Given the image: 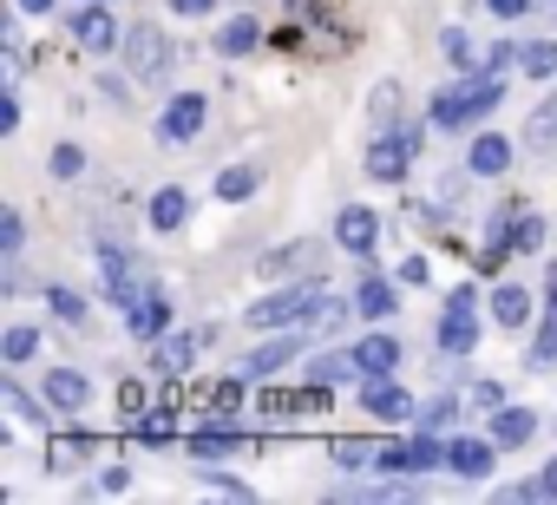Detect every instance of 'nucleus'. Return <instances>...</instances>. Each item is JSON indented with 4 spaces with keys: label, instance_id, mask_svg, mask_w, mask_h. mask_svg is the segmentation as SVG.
Masks as SVG:
<instances>
[{
    "label": "nucleus",
    "instance_id": "4468645a",
    "mask_svg": "<svg viewBox=\"0 0 557 505\" xmlns=\"http://www.w3.org/2000/svg\"><path fill=\"white\" fill-rule=\"evenodd\" d=\"M524 151H537V158H550V151H557V93H550V99H537V112L524 119Z\"/></svg>",
    "mask_w": 557,
    "mask_h": 505
},
{
    "label": "nucleus",
    "instance_id": "c85d7f7f",
    "mask_svg": "<svg viewBox=\"0 0 557 505\" xmlns=\"http://www.w3.org/2000/svg\"><path fill=\"white\" fill-rule=\"evenodd\" d=\"M518 66H524V79H550V73H557V40H531V47H518Z\"/></svg>",
    "mask_w": 557,
    "mask_h": 505
},
{
    "label": "nucleus",
    "instance_id": "72a5a7b5",
    "mask_svg": "<svg viewBox=\"0 0 557 505\" xmlns=\"http://www.w3.org/2000/svg\"><path fill=\"white\" fill-rule=\"evenodd\" d=\"M407 453H413V472H426V466H446V446H440V440H433L426 427H420V433L407 440Z\"/></svg>",
    "mask_w": 557,
    "mask_h": 505
},
{
    "label": "nucleus",
    "instance_id": "2eb2a0df",
    "mask_svg": "<svg viewBox=\"0 0 557 505\" xmlns=\"http://www.w3.org/2000/svg\"><path fill=\"white\" fill-rule=\"evenodd\" d=\"M511 164V145L498 138V132H479L472 138V151H466V171H479V177H498Z\"/></svg>",
    "mask_w": 557,
    "mask_h": 505
},
{
    "label": "nucleus",
    "instance_id": "473e14b6",
    "mask_svg": "<svg viewBox=\"0 0 557 505\" xmlns=\"http://www.w3.org/2000/svg\"><path fill=\"white\" fill-rule=\"evenodd\" d=\"M374 459H381V446H374V440H335V466H348V472H355V466H374Z\"/></svg>",
    "mask_w": 557,
    "mask_h": 505
},
{
    "label": "nucleus",
    "instance_id": "423d86ee",
    "mask_svg": "<svg viewBox=\"0 0 557 505\" xmlns=\"http://www.w3.org/2000/svg\"><path fill=\"white\" fill-rule=\"evenodd\" d=\"M73 34H79V47H86V53H99V60L125 47V34H119V21L106 14V0H86V14H73Z\"/></svg>",
    "mask_w": 557,
    "mask_h": 505
},
{
    "label": "nucleus",
    "instance_id": "7ed1b4c3",
    "mask_svg": "<svg viewBox=\"0 0 557 505\" xmlns=\"http://www.w3.org/2000/svg\"><path fill=\"white\" fill-rule=\"evenodd\" d=\"M99 276H106V296L119 303V309H132L145 290H151V276H145V263L132 257V249L125 243H106L99 249Z\"/></svg>",
    "mask_w": 557,
    "mask_h": 505
},
{
    "label": "nucleus",
    "instance_id": "3c124183",
    "mask_svg": "<svg viewBox=\"0 0 557 505\" xmlns=\"http://www.w3.org/2000/svg\"><path fill=\"white\" fill-rule=\"evenodd\" d=\"M537 485H544V498H557V459H550V466L537 472Z\"/></svg>",
    "mask_w": 557,
    "mask_h": 505
},
{
    "label": "nucleus",
    "instance_id": "c9c22d12",
    "mask_svg": "<svg viewBox=\"0 0 557 505\" xmlns=\"http://www.w3.org/2000/svg\"><path fill=\"white\" fill-rule=\"evenodd\" d=\"M440 47H446V60H453L459 73H472V66H479V53H472V40H466V27H446V40H440Z\"/></svg>",
    "mask_w": 557,
    "mask_h": 505
},
{
    "label": "nucleus",
    "instance_id": "6e6552de",
    "mask_svg": "<svg viewBox=\"0 0 557 505\" xmlns=\"http://www.w3.org/2000/svg\"><path fill=\"white\" fill-rule=\"evenodd\" d=\"M335 236H342V249H355V257H368V249L381 243V217H374L368 204H348V210L335 217Z\"/></svg>",
    "mask_w": 557,
    "mask_h": 505
},
{
    "label": "nucleus",
    "instance_id": "79ce46f5",
    "mask_svg": "<svg viewBox=\"0 0 557 505\" xmlns=\"http://www.w3.org/2000/svg\"><path fill=\"white\" fill-rule=\"evenodd\" d=\"M86 171V151L79 145H53V177H79Z\"/></svg>",
    "mask_w": 557,
    "mask_h": 505
},
{
    "label": "nucleus",
    "instance_id": "603ef678",
    "mask_svg": "<svg viewBox=\"0 0 557 505\" xmlns=\"http://www.w3.org/2000/svg\"><path fill=\"white\" fill-rule=\"evenodd\" d=\"M21 14H53V0H14Z\"/></svg>",
    "mask_w": 557,
    "mask_h": 505
},
{
    "label": "nucleus",
    "instance_id": "6ab92c4d",
    "mask_svg": "<svg viewBox=\"0 0 557 505\" xmlns=\"http://www.w3.org/2000/svg\"><path fill=\"white\" fill-rule=\"evenodd\" d=\"M322 263V243H289V249H275V257H262V276H302Z\"/></svg>",
    "mask_w": 557,
    "mask_h": 505
},
{
    "label": "nucleus",
    "instance_id": "49530a36",
    "mask_svg": "<svg viewBox=\"0 0 557 505\" xmlns=\"http://www.w3.org/2000/svg\"><path fill=\"white\" fill-rule=\"evenodd\" d=\"M485 8H492V14H498V21H518V14H524V8H531V0H485Z\"/></svg>",
    "mask_w": 557,
    "mask_h": 505
},
{
    "label": "nucleus",
    "instance_id": "5701e85b",
    "mask_svg": "<svg viewBox=\"0 0 557 505\" xmlns=\"http://www.w3.org/2000/svg\"><path fill=\"white\" fill-rule=\"evenodd\" d=\"M145 217H151V230H177V223L190 217V197H184L177 184H164V190L151 197V210H145Z\"/></svg>",
    "mask_w": 557,
    "mask_h": 505
},
{
    "label": "nucleus",
    "instance_id": "393cba45",
    "mask_svg": "<svg viewBox=\"0 0 557 505\" xmlns=\"http://www.w3.org/2000/svg\"><path fill=\"white\" fill-rule=\"evenodd\" d=\"M256 47H262V27H256L249 14H243V21H230V27L216 34V53H230V60H243V53H256Z\"/></svg>",
    "mask_w": 557,
    "mask_h": 505
},
{
    "label": "nucleus",
    "instance_id": "0eeeda50",
    "mask_svg": "<svg viewBox=\"0 0 557 505\" xmlns=\"http://www.w3.org/2000/svg\"><path fill=\"white\" fill-rule=\"evenodd\" d=\"M203 119H210V99H203V93H177V99L164 106V119H158V138L184 145V138H197V132H203Z\"/></svg>",
    "mask_w": 557,
    "mask_h": 505
},
{
    "label": "nucleus",
    "instance_id": "864d4df0",
    "mask_svg": "<svg viewBox=\"0 0 557 505\" xmlns=\"http://www.w3.org/2000/svg\"><path fill=\"white\" fill-rule=\"evenodd\" d=\"M177 14H210V0H171Z\"/></svg>",
    "mask_w": 557,
    "mask_h": 505
},
{
    "label": "nucleus",
    "instance_id": "ddd939ff",
    "mask_svg": "<svg viewBox=\"0 0 557 505\" xmlns=\"http://www.w3.org/2000/svg\"><path fill=\"white\" fill-rule=\"evenodd\" d=\"M492 453H498L492 433H485V440H453V446H446V466H453L459 479H485V472H492Z\"/></svg>",
    "mask_w": 557,
    "mask_h": 505
},
{
    "label": "nucleus",
    "instance_id": "ea45409f",
    "mask_svg": "<svg viewBox=\"0 0 557 505\" xmlns=\"http://www.w3.org/2000/svg\"><path fill=\"white\" fill-rule=\"evenodd\" d=\"M197 485H210V492H223V498H249V485H243V479H230V472H210V459L197 466Z\"/></svg>",
    "mask_w": 557,
    "mask_h": 505
},
{
    "label": "nucleus",
    "instance_id": "9b49d317",
    "mask_svg": "<svg viewBox=\"0 0 557 505\" xmlns=\"http://www.w3.org/2000/svg\"><path fill=\"white\" fill-rule=\"evenodd\" d=\"M216 342V329H197V335H158V368L164 374H184L190 361H197V348H210Z\"/></svg>",
    "mask_w": 557,
    "mask_h": 505
},
{
    "label": "nucleus",
    "instance_id": "f03ea898",
    "mask_svg": "<svg viewBox=\"0 0 557 505\" xmlns=\"http://www.w3.org/2000/svg\"><path fill=\"white\" fill-rule=\"evenodd\" d=\"M329 290L322 283H296V290H275L249 309V329H289V322H309V309L322 303Z\"/></svg>",
    "mask_w": 557,
    "mask_h": 505
},
{
    "label": "nucleus",
    "instance_id": "5fc2aeb1",
    "mask_svg": "<svg viewBox=\"0 0 557 505\" xmlns=\"http://www.w3.org/2000/svg\"><path fill=\"white\" fill-rule=\"evenodd\" d=\"M309 8H315V0H289V14H309Z\"/></svg>",
    "mask_w": 557,
    "mask_h": 505
},
{
    "label": "nucleus",
    "instance_id": "f3484780",
    "mask_svg": "<svg viewBox=\"0 0 557 505\" xmlns=\"http://www.w3.org/2000/svg\"><path fill=\"white\" fill-rule=\"evenodd\" d=\"M361 407H368L374 420H407V414H413V401H407L400 387H387V381H361Z\"/></svg>",
    "mask_w": 557,
    "mask_h": 505
},
{
    "label": "nucleus",
    "instance_id": "58836bf2",
    "mask_svg": "<svg viewBox=\"0 0 557 505\" xmlns=\"http://www.w3.org/2000/svg\"><path fill=\"white\" fill-rule=\"evenodd\" d=\"M79 459H86V440H53V446H47V466H53V472H73Z\"/></svg>",
    "mask_w": 557,
    "mask_h": 505
},
{
    "label": "nucleus",
    "instance_id": "cd10ccee",
    "mask_svg": "<svg viewBox=\"0 0 557 505\" xmlns=\"http://www.w3.org/2000/svg\"><path fill=\"white\" fill-rule=\"evenodd\" d=\"M47 309H53V316H60L66 329H86V296H79V290L53 283V290H47Z\"/></svg>",
    "mask_w": 557,
    "mask_h": 505
},
{
    "label": "nucleus",
    "instance_id": "412c9836",
    "mask_svg": "<svg viewBox=\"0 0 557 505\" xmlns=\"http://www.w3.org/2000/svg\"><path fill=\"white\" fill-rule=\"evenodd\" d=\"M355 316H368V322H387V316H394V283H381V276H361V290H355Z\"/></svg>",
    "mask_w": 557,
    "mask_h": 505
},
{
    "label": "nucleus",
    "instance_id": "b1692460",
    "mask_svg": "<svg viewBox=\"0 0 557 505\" xmlns=\"http://www.w3.org/2000/svg\"><path fill=\"white\" fill-rule=\"evenodd\" d=\"M492 316H498V329H524V322H531V290L505 283V290L492 296Z\"/></svg>",
    "mask_w": 557,
    "mask_h": 505
},
{
    "label": "nucleus",
    "instance_id": "f257e3e1",
    "mask_svg": "<svg viewBox=\"0 0 557 505\" xmlns=\"http://www.w3.org/2000/svg\"><path fill=\"white\" fill-rule=\"evenodd\" d=\"M119 53H125V66H132L145 86H158V79H171V73H177V40H164L151 21H145V27H132Z\"/></svg>",
    "mask_w": 557,
    "mask_h": 505
},
{
    "label": "nucleus",
    "instance_id": "20e7f679",
    "mask_svg": "<svg viewBox=\"0 0 557 505\" xmlns=\"http://www.w3.org/2000/svg\"><path fill=\"white\" fill-rule=\"evenodd\" d=\"M472 309H479L472 283L446 296V316H440V355H453V361H459V355H472V348H479V316H472Z\"/></svg>",
    "mask_w": 557,
    "mask_h": 505
},
{
    "label": "nucleus",
    "instance_id": "c03bdc74",
    "mask_svg": "<svg viewBox=\"0 0 557 505\" xmlns=\"http://www.w3.org/2000/svg\"><path fill=\"white\" fill-rule=\"evenodd\" d=\"M138 440H145V446H171V420H164V407H158V420H138Z\"/></svg>",
    "mask_w": 557,
    "mask_h": 505
},
{
    "label": "nucleus",
    "instance_id": "aec40b11",
    "mask_svg": "<svg viewBox=\"0 0 557 505\" xmlns=\"http://www.w3.org/2000/svg\"><path fill=\"white\" fill-rule=\"evenodd\" d=\"M433 125H446V132H459V125H472V79L433 99Z\"/></svg>",
    "mask_w": 557,
    "mask_h": 505
},
{
    "label": "nucleus",
    "instance_id": "a18cd8bd",
    "mask_svg": "<svg viewBox=\"0 0 557 505\" xmlns=\"http://www.w3.org/2000/svg\"><path fill=\"white\" fill-rule=\"evenodd\" d=\"M511 60H518V53H511V40H498V47H492V53H485V73H505V66H511Z\"/></svg>",
    "mask_w": 557,
    "mask_h": 505
},
{
    "label": "nucleus",
    "instance_id": "a19ab883",
    "mask_svg": "<svg viewBox=\"0 0 557 505\" xmlns=\"http://www.w3.org/2000/svg\"><path fill=\"white\" fill-rule=\"evenodd\" d=\"M21 243H27V223L8 210V217H0V257H21Z\"/></svg>",
    "mask_w": 557,
    "mask_h": 505
},
{
    "label": "nucleus",
    "instance_id": "09e8293b",
    "mask_svg": "<svg viewBox=\"0 0 557 505\" xmlns=\"http://www.w3.org/2000/svg\"><path fill=\"white\" fill-rule=\"evenodd\" d=\"M472 407H505V401H498V387H492V381H479V387H472Z\"/></svg>",
    "mask_w": 557,
    "mask_h": 505
},
{
    "label": "nucleus",
    "instance_id": "c756f323",
    "mask_svg": "<svg viewBox=\"0 0 557 505\" xmlns=\"http://www.w3.org/2000/svg\"><path fill=\"white\" fill-rule=\"evenodd\" d=\"M524 368H537V374H550V368H557V309L544 316V329H537V342H531Z\"/></svg>",
    "mask_w": 557,
    "mask_h": 505
},
{
    "label": "nucleus",
    "instance_id": "8fccbe9b",
    "mask_svg": "<svg viewBox=\"0 0 557 505\" xmlns=\"http://www.w3.org/2000/svg\"><path fill=\"white\" fill-rule=\"evenodd\" d=\"M92 492H125V472H119V466H112V472H99V479H92Z\"/></svg>",
    "mask_w": 557,
    "mask_h": 505
},
{
    "label": "nucleus",
    "instance_id": "de8ad7c7",
    "mask_svg": "<svg viewBox=\"0 0 557 505\" xmlns=\"http://www.w3.org/2000/svg\"><path fill=\"white\" fill-rule=\"evenodd\" d=\"M400 283H420V290H426V257H407V263H400Z\"/></svg>",
    "mask_w": 557,
    "mask_h": 505
},
{
    "label": "nucleus",
    "instance_id": "39448f33",
    "mask_svg": "<svg viewBox=\"0 0 557 505\" xmlns=\"http://www.w3.org/2000/svg\"><path fill=\"white\" fill-rule=\"evenodd\" d=\"M413 145H420V125H407V132H381V138L368 145V177H374V184H400Z\"/></svg>",
    "mask_w": 557,
    "mask_h": 505
},
{
    "label": "nucleus",
    "instance_id": "f8f14e48",
    "mask_svg": "<svg viewBox=\"0 0 557 505\" xmlns=\"http://www.w3.org/2000/svg\"><path fill=\"white\" fill-rule=\"evenodd\" d=\"M394 361H400V342H394V335H368V342H355V368H361V381H387Z\"/></svg>",
    "mask_w": 557,
    "mask_h": 505
},
{
    "label": "nucleus",
    "instance_id": "2f4dec72",
    "mask_svg": "<svg viewBox=\"0 0 557 505\" xmlns=\"http://www.w3.org/2000/svg\"><path fill=\"white\" fill-rule=\"evenodd\" d=\"M544 243V217H531V210H518V223H511V257H531V249Z\"/></svg>",
    "mask_w": 557,
    "mask_h": 505
},
{
    "label": "nucleus",
    "instance_id": "4c0bfd02",
    "mask_svg": "<svg viewBox=\"0 0 557 505\" xmlns=\"http://www.w3.org/2000/svg\"><path fill=\"white\" fill-rule=\"evenodd\" d=\"M453 414H459V401H453V394H440V401H426V407H420V427H426V433H440V427H453Z\"/></svg>",
    "mask_w": 557,
    "mask_h": 505
},
{
    "label": "nucleus",
    "instance_id": "37998d69",
    "mask_svg": "<svg viewBox=\"0 0 557 505\" xmlns=\"http://www.w3.org/2000/svg\"><path fill=\"white\" fill-rule=\"evenodd\" d=\"M374 472H413V453H407V440H394V446H381V459H374Z\"/></svg>",
    "mask_w": 557,
    "mask_h": 505
},
{
    "label": "nucleus",
    "instance_id": "bb28decb",
    "mask_svg": "<svg viewBox=\"0 0 557 505\" xmlns=\"http://www.w3.org/2000/svg\"><path fill=\"white\" fill-rule=\"evenodd\" d=\"M256 184H262V171H256V164H230V171L216 177V197H223V204H243Z\"/></svg>",
    "mask_w": 557,
    "mask_h": 505
},
{
    "label": "nucleus",
    "instance_id": "e433bc0d",
    "mask_svg": "<svg viewBox=\"0 0 557 505\" xmlns=\"http://www.w3.org/2000/svg\"><path fill=\"white\" fill-rule=\"evenodd\" d=\"M368 112H374V125H394V112H400V86H394V79H381V86H374V99H368Z\"/></svg>",
    "mask_w": 557,
    "mask_h": 505
},
{
    "label": "nucleus",
    "instance_id": "1a4fd4ad",
    "mask_svg": "<svg viewBox=\"0 0 557 505\" xmlns=\"http://www.w3.org/2000/svg\"><path fill=\"white\" fill-rule=\"evenodd\" d=\"M296 355H302V335H275V342H262V348L243 361V381H269V374H283Z\"/></svg>",
    "mask_w": 557,
    "mask_h": 505
},
{
    "label": "nucleus",
    "instance_id": "9d476101",
    "mask_svg": "<svg viewBox=\"0 0 557 505\" xmlns=\"http://www.w3.org/2000/svg\"><path fill=\"white\" fill-rule=\"evenodd\" d=\"M125 322H132V335H138V342H158V335L171 329V303H164V290L151 283V290L125 309Z\"/></svg>",
    "mask_w": 557,
    "mask_h": 505
},
{
    "label": "nucleus",
    "instance_id": "dca6fc26",
    "mask_svg": "<svg viewBox=\"0 0 557 505\" xmlns=\"http://www.w3.org/2000/svg\"><path fill=\"white\" fill-rule=\"evenodd\" d=\"M86 401H92V381H86V374H73V368H53V374H47V407H66V414H73V407H86Z\"/></svg>",
    "mask_w": 557,
    "mask_h": 505
},
{
    "label": "nucleus",
    "instance_id": "f704fd0d",
    "mask_svg": "<svg viewBox=\"0 0 557 505\" xmlns=\"http://www.w3.org/2000/svg\"><path fill=\"white\" fill-rule=\"evenodd\" d=\"M34 348H40V329H8L0 335V355L8 361H34Z\"/></svg>",
    "mask_w": 557,
    "mask_h": 505
},
{
    "label": "nucleus",
    "instance_id": "a211bd4d",
    "mask_svg": "<svg viewBox=\"0 0 557 505\" xmlns=\"http://www.w3.org/2000/svg\"><path fill=\"white\" fill-rule=\"evenodd\" d=\"M537 433V414L531 407H492V440L498 446H524Z\"/></svg>",
    "mask_w": 557,
    "mask_h": 505
},
{
    "label": "nucleus",
    "instance_id": "4be33fe9",
    "mask_svg": "<svg viewBox=\"0 0 557 505\" xmlns=\"http://www.w3.org/2000/svg\"><path fill=\"white\" fill-rule=\"evenodd\" d=\"M0 407H8V414H14L21 427H47V420H53V414H40V401H34V394H27V387L14 381V374L0 381Z\"/></svg>",
    "mask_w": 557,
    "mask_h": 505
},
{
    "label": "nucleus",
    "instance_id": "7c9ffc66",
    "mask_svg": "<svg viewBox=\"0 0 557 505\" xmlns=\"http://www.w3.org/2000/svg\"><path fill=\"white\" fill-rule=\"evenodd\" d=\"M230 453H236V433H230V427L190 433V459H230Z\"/></svg>",
    "mask_w": 557,
    "mask_h": 505
},
{
    "label": "nucleus",
    "instance_id": "a878e982",
    "mask_svg": "<svg viewBox=\"0 0 557 505\" xmlns=\"http://www.w3.org/2000/svg\"><path fill=\"white\" fill-rule=\"evenodd\" d=\"M348 374H361V368H355V348H335V355H315V361H309V381H322V387H335V381H348Z\"/></svg>",
    "mask_w": 557,
    "mask_h": 505
}]
</instances>
